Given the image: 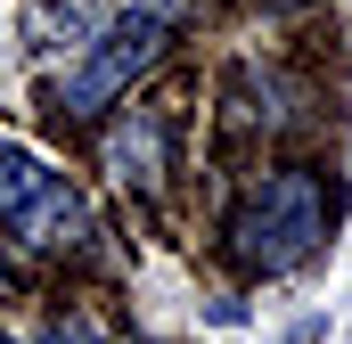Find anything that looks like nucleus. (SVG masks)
I'll list each match as a JSON object with an SVG mask.
<instances>
[{"label":"nucleus","instance_id":"1","mask_svg":"<svg viewBox=\"0 0 352 344\" xmlns=\"http://www.w3.org/2000/svg\"><path fill=\"white\" fill-rule=\"evenodd\" d=\"M180 17H188V0H131L107 33H90V41H82V66L58 83V115H98V107H115L123 90L173 50V25H180Z\"/></svg>","mask_w":352,"mask_h":344},{"label":"nucleus","instance_id":"2","mask_svg":"<svg viewBox=\"0 0 352 344\" xmlns=\"http://www.w3.org/2000/svg\"><path fill=\"white\" fill-rule=\"evenodd\" d=\"M320 238H328V205H320V180L303 164L287 172H263V189L238 205V222H230V255L246 262V270H295V262L320 255Z\"/></svg>","mask_w":352,"mask_h":344},{"label":"nucleus","instance_id":"3","mask_svg":"<svg viewBox=\"0 0 352 344\" xmlns=\"http://www.w3.org/2000/svg\"><path fill=\"white\" fill-rule=\"evenodd\" d=\"M0 230L16 246H33V255H66V246L90 238V205H82V189L66 172H50L33 148L0 140Z\"/></svg>","mask_w":352,"mask_h":344},{"label":"nucleus","instance_id":"4","mask_svg":"<svg viewBox=\"0 0 352 344\" xmlns=\"http://www.w3.org/2000/svg\"><path fill=\"white\" fill-rule=\"evenodd\" d=\"M164 148H173V123L156 107H131L115 131H107V172L131 180V189H156L164 180Z\"/></svg>","mask_w":352,"mask_h":344},{"label":"nucleus","instance_id":"5","mask_svg":"<svg viewBox=\"0 0 352 344\" xmlns=\"http://www.w3.org/2000/svg\"><path fill=\"white\" fill-rule=\"evenodd\" d=\"M41 344H107V336H98L90 320H58V328H50V336H41Z\"/></svg>","mask_w":352,"mask_h":344},{"label":"nucleus","instance_id":"6","mask_svg":"<svg viewBox=\"0 0 352 344\" xmlns=\"http://www.w3.org/2000/svg\"><path fill=\"white\" fill-rule=\"evenodd\" d=\"M0 295H8V262H0Z\"/></svg>","mask_w":352,"mask_h":344}]
</instances>
